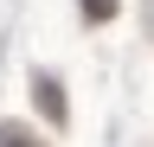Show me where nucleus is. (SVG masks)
Segmentation results:
<instances>
[{
    "mask_svg": "<svg viewBox=\"0 0 154 147\" xmlns=\"http://www.w3.org/2000/svg\"><path fill=\"white\" fill-rule=\"evenodd\" d=\"M116 7L122 0H84V19H116Z\"/></svg>",
    "mask_w": 154,
    "mask_h": 147,
    "instance_id": "nucleus-2",
    "label": "nucleus"
},
{
    "mask_svg": "<svg viewBox=\"0 0 154 147\" xmlns=\"http://www.w3.org/2000/svg\"><path fill=\"white\" fill-rule=\"evenodd\" d=\"M0 147H38V141L26 134V128H0Z\"/></svg>",
    "mask_w": 154,
    "mask_h": 147,
    "instance_id": "nucleus-3",
    "label": "nucleus"
},
{
    "mask_svg": "<svg viewBox=\"0 0 154 147\" xmlns=\"http://www.w3.org/2000/svg\"><path fill=\"white\" fill-rule=\"evenodd\" d=\"M32 90H38V109H45L51 122H64V96H58V83H51V77H32Z\"/></svg>",
    "mask_w": 154,
    "mask_h": 147,
    "instance_id": "nucleus-1",
    "label": "nucleus"
}]
</instances>
